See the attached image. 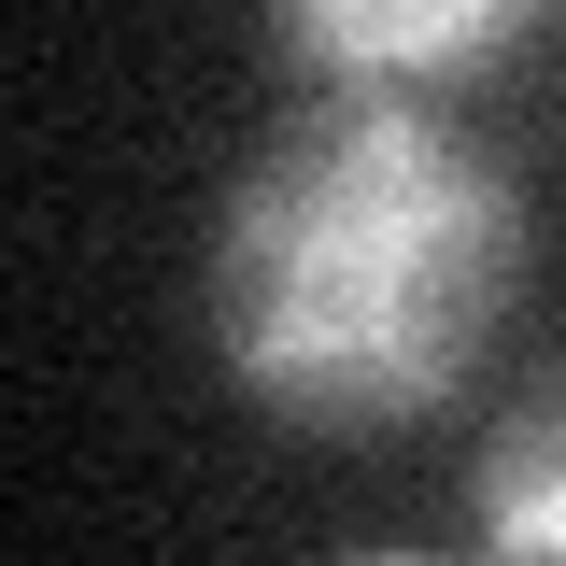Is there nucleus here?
<instances>
[{
  "mask_svg": "<svg viewBox=\"0 0 566 566\" xmlns=\"http://www.w3.org/2000/svg\"><path fill=\"white\" fill-rule=\"evenodd\" d=\"M553 0H270L283 57L312 71L326 99H439L495 71Z\"/></svg>",
  "mask_w": 566,
  "mask_h": 566,
  "instance_id": "nucleus-2",
  "label": "nucleus"
},
{
  "mask_svg": "<svg viewBox=\"0 0 566 566\" xmlns=\"http://www.w3.org/2000/svg\"><path fill=\"white\" fill-rule=\"evenodd\" d=\"M468 524H482L495 553H566V382H538L524 411L495 424V453H482V495H468Z\"/></svg>",
  "mask_w": 566,
  "mask_h": 566,
  "instance_id": "nucleus-3",
  "label": "nucleus"
},
{
  "mask_svg": "<svg viewBox=\"0 0 566 566\" xmlns=\"http://www.w3.org/2000/svg\"><path fill=\"white\" fill-rule=\"evenodd\" d=\"M524 199L424 99H326L241 170L212 241V340L283 424H424L495 340Z\"/></svg>",
  "mask_w": 566,
  "mask_h": 566,
  "instance_id": "nucleus-1",
  "label": "nucleus"
}]
</instances>
